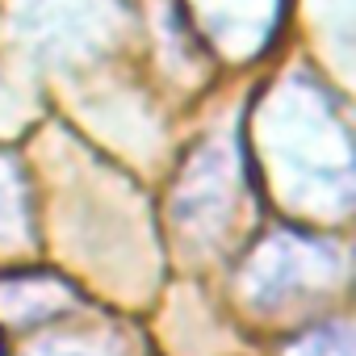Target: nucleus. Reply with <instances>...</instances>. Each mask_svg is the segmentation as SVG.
Returning <instances> with one entry per match:
<instances>
[{"label": "nucleus", "instance_id": "1", "mask_svg": "<svg viewBox=\"0 0 356 356\" xmlns=\"http://www.w3.org/2000/svg\"><path fill=\"white\" fill-rule=\"evenodd\" d=\"M277 189L285 210L348 214L352 206V134L348 118L310 80H289L260 113L252 181Z\"/></svg>", "mask_w": 356, "mask_h": 356}, {"label": "nucleus", "instance_id": "2", "mask_svg": "<svg viewBox=\"0 0 356 356\" xmlns=\"http://www.w3.org/2000/svg\"><path fill=\"white\" fill-rule=\"evenodd\" d=\"M185 9L218 55L252 59L273 42L285 0H185Z\"/></svg>", "mask_w": 356, "mask_h": 356}, {"label": "nucleus", "instance_id": "3", "mask_svg": "<svg viewBox=\"0 0 356 356\" xmlns=\"http://www.w3.org/2000/svg\"><path fill=\"white\" fill-rule=\"evenodd\" d=\"M0 356H5V348H0Z\"/></svg>", "mask_w": 356, "mask_h": 356}, {"label": "nucleus", "instance_id": "4", "mask_svg": "<svg viewBox=\"0 0 356 356\" xmlns=\"http://www.w3.org/2000/svg\"><path fill=\"white\" fill-rule=\"evenodd\" d=\"M0 168H5V163H0Z\"/></svg>", "mask_w": 356, "mask_h": 356}]
</instances>
